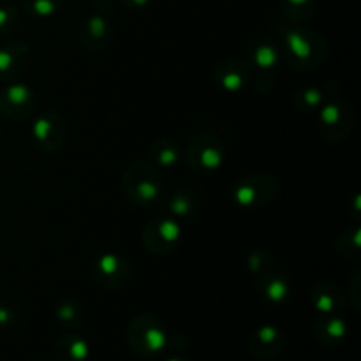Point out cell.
<instances>
[{
    "mask_svg": "<svg viewBox=\"0 0 361 361\" xmlns=\"http://www.w3.org/2000/svg\"><path fill=\"white\" fill-rule=\"evenodd\" d=\"M37 108V95L28 85L20 81H11L2 92H0V113L6 118L21 122L28 116L34 115Z\"/></svg>",
    "mask_w": 361,
    "mask_h": 361,
    "instance_id": "obj_9",
    "label": "cell"
},
{
    "mask_svg": "<svg viewBox=\"0 0 361 361\" xmlns=\"http://www.w3.org/2000/svg\"><path fill=\"white\" fill-rule=\"evenodd\" d=\"M281 48L279 42L271 37L254 39L249 44V67L256 71V74H274L275 67L281 60Z\"/></svg>",
    "mask_w": 361,
    "mask_h": 361,
    "instance_id": "obj_16",
    "label": "cell"
},
{
    "mask_svg": "<svg viewBox=\"0 0 361 361\" xmlns=\"http://www.w3.org/2000/svg\"><path fill=\"white\" fill-rule=\"evenodd\" d=\"M122 190L127 200L140 208H150L164 194L162 178L150 162L136 161L122 175Z\"/></svg>",
    "mask_w": 361,
    "mask_h": 361,
    "instance_id": "obj_3",
    "label": "cell"
},
{
    "mask_svg": "<svg viewBox=\"0 0 361 361\" xmlns=\"http://www.w3.org/2000/svg\"><path fill=\"white\" fill-rule=\"evenodd\" d=\"M127 344L141 358H155L168 348V331L164 323L154 314H140L127 326Z\"/></svg>",
    "mask_w": 361,
    "mask_h": 361,
    "instance_id": "obj_4",
    "label": "cell"
},
{
    "mask_svg": "<svg viewBox=\"0 0 361 361\" xmlns=\"http://www.w3.org/2000/svg\"><path fill=\"white\" fill-rule=\"evenodd\" d=\"M113 25L104 14L95 13L80 25V42L88 51H101L111 42Z\"/></svg>",
    "mask_w": 361,
    "mask_h": 361,
    "instance_id": "obj_14",
    "label": "cell"
},
{
    "mask_svg": "<svg viewBox=\"0 0 361 361\" xmlns=\"http://www.w3.org/2000/svg\"><path fill=\"white\" fill-rule=\"evenodd\" d=\"M152 0H120V4H122L123 7H126L127 11H143L147 9L148 6H150Z\"/></svg>",
    "mask_w": 361,
    "mask_h": 361,
    "instance_id": "obj_30",
    "label": "cell"
},
{
    "mask_svg": "<svg viewBox=\"0 0 361 361\" xmlns=\"http://www.w3.org/2000/svg\"><path fill=\"white\" fill-rule=\"evenodd\" d=\"M92 281L106 291H122L133 281V267L120 254H101L92 263Z\"/></svg>",
    "mask_w": 361,
    "mask_h": 361,
    "instance_id": "obj_6",
    "label": "cell"
},
{
    "mask_svg": "<svg viewBox=\"0 0 361 361\" xmlns=\"http://www.w3.org/2000/svg\"><path fill=\"white\" fill-rule=\"evenodd\" d=\"M32 63V51L25 42L11 41L0 48V80L18 81Z\"/></svg>",
    "mask_w": 361,
    "mask_h": 361,
    "instance_id": "obj_12",
    "label": "cell"
},
{
    "mask_svg": "<svg viewBox=\"0 0 361 361\" xmlns=\"http://www.w3.org/2000/svg\"><path fill=\"white\" fill-rule=\"evenodd\" d=\"M279 194V182L267 173H250L242 176L231 189L235 207L242 210H259L268 207Z\"/></svg>",
    "mask_w": 361,
    "mask_h": 361,
    "instance_id": "obj_5",
    "label": "cell"
},
{
    "mask_svg": "<svg viewBox=\"0 0 361 361\" xmlns=\"http://www.w3.org/2000/svg\"><path fill=\"white\" fill-rule=\"evenodd\" d=\"M317 115V129L323 140L330 143H342L348 140L355 127V111L351 104L342 97L341 92L334 85L326 88V99L319 108Z\"/></svg>",
    "mask_w": 361,
    "mask_h": 361,
    "instance_id": "obj_2",
    "label": "cell"
},
{
    "mask_svg": "<svg viewBox=\"0 0 361 361\" xmlns=\"http://www.w3.org/2000/svg\"><path fill=\"white\" fill-rule=\"evenodd\" d=\"M277 30L282 41L281 51L293 69L314 71L323 66L328 56V42L323 35L289 20L277 21Z\"/></svg>",
    "mask_w": 361,
    "mask_h": 361,
    "instance_id": "obj_1",
    "label": "cell"
},
{
    "mask_svg": "<svg viewBox=\"0 0 361 361\" xmlns=\"http://www.w3.org/2000/svg\"><path fill=\"white\" fill-rule=\"evenodd\" d=\"M214 80L226 94H240L252 81V69L243 60L228 59L217 63L214 71Z\"/></svg>",
    "mask_w": 361,
    "mask_h": 361,
    "instance_id": "obj_11",
    "label": "cell"
},
{
    "mask_svg": "<svg viewBox=\"0 0 361 361\" xmlns=\"http://www.w3.org/2000/svg\"><path fill=\"white\" fill-rule=\"evenodd\" d=\"M245 263L247 270L252 274L254 279L263 277L264 274H268V271H271L275 268L274 257H271V254L264 249L250 250L245 257Z\"/></svg>",
    "mask_w": 361,
    "mask_h": 361,
    "instance_id": "obj_26",
    "label": "cell"
},
{
    "mask_svg": "<svg viewBox=\"0 0 361 361\" xmlns=\"http://www.w3.org/2000/svg\"><path fill=\"white\" fill-rule=\"evenodd\" d=\"M182 240V226L173 217L154 219L145 226L141 233V243L145 250L154 256H164L173 252Z\"/></svg>",
    "mask_w": 361,
    "mask_h": 361,
    "instance_id": "obj_8",
    "label": "cell"
},
{
    "mask_svg": "<svg viewBox=\"0 0 361 361\" xmlns=\"http://www.w3.org/2000/svg\"><path fill=\"white\" fill-rule=\"evenodd\" d=\"M20 4L28 16L39 20L55 16L62 7V0H20Z\"/></svg>",
    "mask_w": 361,
    "mask_h": 361,
    "instance_id": "obj_27",
    "label": "cell"
},
{
    "mask_svg": "<svg viewBox=\"0 0 361 361\" xmlns=\"http://www.w3.org/2000/svg\"><path fill=\"white\" fill-rule=\"evenodd\" d=\"M324 99H326V90L324 88L302 87L293 95V104H295V108L298 111L307 113V115H314V113L319 111Z\"/></svg>",
    "mask_w": 361,
    "mask_h": 361,
    "instance_id": "obj_23",
    "label": "cell"
},
{
    "mask_svg": "<svg viewBox=\"0 0 361 361\" xmlns=\"http://www.w3.org/2000/svg\"><path fill=\"white\" fill-rule=\"evenodd\" d=\"M20 317V312L14 305L9 303H0V326H11Z\"/></svg>",
    "mask_w": 361,
    "mask_h": 361,
    "instance_id": "obj_29",
    "label": "cell"
},
{
    "mask_svg": "<svg viewBox=\"0 0 361 361\" xmlns=\"http://www.w3.org/2000/svg\"><path fill=\"white\" fill-rule=\"evenodd\" d=\"M164 208L173 219H189L200 208V192L194 189H178L164 200Z\"/></svg>",
    "mask_w": 361,
    "mask_h": 361,
    "instance_id": "obj_20",
    "label": "cell"
},
{
    "mask_svg": "<svg viewBox=\"0 0 361 361\" xmlns=\"http://www.w3.org/2000/svg\"><path fill=\"white\" fill-rule=\"evenodd\" d=\"M226 159V147L221 137L214 134H197L189 141L185 161L196 173H212L222 168Z\"/></svg>",
    "mask_w": 361,
    "mask_h": 361,
    "instance_id": "obj_7",
    "label": "cell"
},
{
    "mask_svg": "<svg viewBox=\"0 0 361 361\" xmlns=\"http://www.w3.org/2000/svg\"><path fill=\"white\" fill-rule=\"evenodd\" d=\"M90 345L78 334L62 335L51 348V361H88Z\"/></svg>",
    "mask_w": 361,
    "mask_h": 361,
    "instance_id": "obj_18",
    "label": "cell"
},
{
    "mask_svg": "<svg viewBox=\"0 0 361 361\" xmlns=\"http://www.w3.org/2000/svg\"><path fill=\"white\" fill-rule=\"evenodd\" d=\"M335 252L344 259H358L361 256V226L358 221L349 224L335 240Z\"/></svg>",
    "mask_w": 361,
    "mask_h": 361,
    "instance_id": "obj_22",
    "label": "cell"
},
{
    "mask_svg": "<svg viewBox=\"0 0 361 361\" xmlns=\"http://www.w3.org/2000/svg\"><path fill=\"white\" fill-rule=\"evenodd\" d=\"M55 319L62 328L76 330L83 324V309L80 303L73 302V300H60L55 305Z\"/></svg>",
    "mask_w": 361,
    "mask_h": 361,
    "instance_id": "obj_24",
    "label": "cell"
},
{
    "mask_svg": "<svg viewBox=\"0 0 361 361\" xmlns=\"http://www.w3.org/2000/svg\"><path fill=\"white\" fill-rule=\"evenodd\" d=\"M94 6L97 7V13L104 14L113 7V0H94Z\"/></svg>",
    "mask_w": 361,
    "mask_h": 361,
    "instance_id": "obj_31",
    "label": "cell"
},
{
    "mask_svg": "<svg viewBox=\"0 0 361 361\" xmlns=\"http://www.w3.org/2000/svg\"><path fill=\"white\" fill-rule=\"evenodd\" d=\"M256 284L261 298L267 303H270V305H282V303H286L293 291L291 279L284 271L277 270V268L264 274L263 277L256 279Z\"/></svg>",
    "mask_w": 361,
    "mask_h": 361,
    "instance_id": "obj_17",
    "label": "cell"
},
{
    "mask_svg": "<svg viewBox=\"0 0 361 361\" xmlns=\"http://www.w3.org/2000/svg\"><path fill=\"white\" fill-rule=\"evenodd\" d=\"M316 341L323 345H338L348 337V323L341 316H324L316 321L312 328Z\"/></svg>",
    "mask_w": 361,
    "mask_h": 361,
    "instance_id": "obj_19",
    "label": "cell"
},
{
    "mask_svg": "<svg viewBox=\"0 0 361 361\" xmlns=\"http://www.w3.org/2000/svg\"><path fill=\"white\" fill-rule=\"evenodd\" d=\"M286 348V337L281 328L274 324L259 326L249 338V353L259 361H270L282 355Z\"/></svg>",
    "mask_w": 361,
    "mask_h": 361,
    "instance_id": "obj_13",
    "label": "cell"
},
{
    "mask_svg": "<svg viewBox=\"0 0 361 361\" xmlns=\"http://www.w3.org/2000/svg\"><path fill=\"white\" fill-rule=\"evenodd\" d=\"M148 162L152 166H159L164 169H173L180 162L182 157V148L175 140L169 137H159V140L152 141L148 147Z\"/></svg>",
    "mask_w": 361,
    "mask_h": 361,
    "instance_id": "obj_21",
    "label": "cell"
},
{
    "mask_svg": "<svg viewBox=\"0 0 361 361\" xmlns=\"http://www.w3.org/2000/svg\"><path fill=\"white\" fill-rule=\"evenodd\" d=\"M20 23V14L13 6L0 7V34H13Z\"/></svg>",
    "mask_w": 361,
    "mask_h": 361,
    "instance_id": "obj_28",
    "label": "cell"
},
{
    "mask_svg": "<svg viewBox=\"0 0 361 361\" xmlns=\"http://www.w3.org/2000/svg\"><path fill=\"white\" fill-rule=\"evenodd\" d=\"M166 361H189V360L183 358L182 355H171V356H168V358H166Z\"/></svg>",
    "mask_w": 361,
    "mask_h": 361,
    "instance_id": "obj_32",
    "label": "cell"
},
{
    "mask_svg": "<svg viewBox=\"0 0 361 361\" xmlns=\"http://www.w3.org/2000/svg\"><path fill=\"white\" fill-rule=\"evenodd\" d=\"M310 302L312 307L323 316H334L342 312L348 303L344 289L331 281H321L310 291Z\"/></svg>",
    "mask_w": 361,
    "mask_h": 361,
    "instance_id": "obj_15",
    "label": "cell"
},
{
    "mask_svg": "<svg viewBox=\"0 0 361 361\" xmlns=\"http://www.w3.org/2000/svg\"><path fill=\"white\" fill-rule=\"evenodd\" d=\"M30 134L37 148L53 154V152H59L62 145L66 143L67 127L59 113L41 111L32 122Z\"/></svg>",
    "mask_w": 361,
    "mask_h": 361,
    "instance_id": "obj_10",
    "label": "cell"
},
{
    "mask_svg": "<svg viewBox=\"0 0 361 361\" xmlns=\"http://www.w3.org/2000/svg\"><path fill=\"white\" fill-rule=\"evenodd\" d=\"M317 9V0H282V11L286 20L293 23H305L312 20Z\"/></svg>",
    "mask_w": 361,
    "mask_h": 361,
    "instance_id": "obj_25",
    "label": "cell"
}]
</instances>
